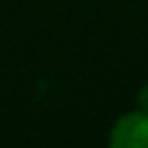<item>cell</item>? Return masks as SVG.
I'll list each match as a JSON object with an SVG mask.
<instances>
[{"label": "cell", "mask_w": 148, "mask_h": 148, "mask_svg": "<svg viewBox=\"0 0 148 148\" xmlns=\"http://www.w3.org/2000/svg\"><path fill=\"white\" fill-rule=\"evenodd\" d=\"M111 144L118 148H148V111L120 118L111 131Z\"/></svg>", "instance_id": "6da1fadb"}, {"label": "cell", "mask_w": 148, "mask_h": 148, "mask_svg": "<svg viewBox=\"0 0 148 148\" xmlns=\"http://www.w3.org/2000/svg\"><path fill=\"white\" fill-rule=\"evenodd\" d=\"M139 105L144 107V111H148V85L139 92Z\"/></svg>", "instance_id": "7a4b0ae2"}]
</instances>
